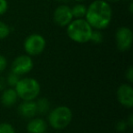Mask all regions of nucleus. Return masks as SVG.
Masks as SVG:
<instances>
[{"instance_id":"1","label":"nucleus","mask_w":133,"mask_h":133,"mask_svg":"<svg viewBox=\"0 0 133 133\" xmlns=\"http://www.w3.org/2000/svg\"><path fill=\"white\" fill-rule=\"evenodd\" d=\"M86 21L92 28L98 30L105 29L112 19V9L107 1L95 0L89 5L86 12Z\"/></svg>"},{"instance_id":"2","label":"nucleus","mask_w":133,"mask_h":133,"mask_svg":"<svg viewBox=\"0 0 133 133\" xmlns=\"http://www.w3.org/2000/svg\"><path fill=\"white\" fill-rule=\"evenodd\" d=\"M93 28L83 18H76L66 26V34L72 41L79 44L90 41Z\"/></svg>"},{"instance_id":"3","label":"nucleus","mask_w":133,"mask_h":133,"mask_svg":"<svg viewBox=\"0 0 133 133\" xmlns=\"http://www.w3.org/2000/svg\"><path fill=\"white\" fill-rule=\"evenodd\" d=\"M48 121L50 127L60 130L66 129L70 124L73 118L71 109L66 106H58L48 113Z\"/></svg>"},{"instance_id":"4","label":"nucleus","mask_w":133,"mask_h":133,"mask_svg":"<svg viewBox=\"0 0 133 133\" xmlns=\"http://www.w3.org/2000/svg\"><path fill=\"white\" fill-rule=\"evenodd\" d=\"M14 89L22 100H35L40 93V84L33 78H24L19 79Z\"/></svg>"},{"instance_id":"5","label":"nucleus","mask_w":133,"mask_h":133,"mask_svg":"<svg viewBox=\"0 0 133 133\" xmlns=\"http://www.w3.org/2000/svg\"><path fill=\"white\" fill-rule=\"evenodd\" d=\"M46 39L39 34H31L24 41V49L30 57L40 55L46 48Z\"/></svg>"},{"instance_id":"6","label":"nucleus","mask_w":133,"mask_h":133,"mask_svg":"<svg viewBox=\"0 0 133 133\" xmlns=\"http://www.w3.org/2000/svg\"><path fill=\"white\" fill-rule=\"evenodd\" d=\"M117 48L120 51H127L131 48L133 42V33L130 28L121 26L118 28L115 34Z\"/></svg>"},{"instance_id":"7","label":"nucleus","mask_w":133,"mask_h":133,"mask_svg":"<svg viewBox=\"0 0 133 133\" xmlns=\"http://www.w3.org/2000/svg\"><path fill=\"white\" fill-rule=\"evenodd\" d=\"M34 63L32 57L28 55H21L13 60L11 65V71L18 76L26 75L33 69Z\"/></svg>"},{"instance_id":"8","label":"nucleus","mask_w":133,"mask_h":133,"mask_svg":"<svg viewBox=\"0 0 133 133\" xmlns=\"http://www.w3.org/2000/svg\"><path fill=\"white\" fill-rule=\"evenodd\" d=\"M53 19L58 26H66L73 20L71 8L66 5L57 6L54 11Z\"/></svg>"},{"instance_id":"9","label":"nucleus","mask_w":133,"mask_h":133,"mask_svg":"<svg viewBox=\"0 0 133 133\" xmlns=\"http://www.w3.org/2000/svg\"><path fill=\"white\" fill-rule=\"evenodd\" d=\"M117 98L124 108L133 107V89L129 84H122L117 89Z\"/></svg>"},{"instance_id":"10","label":"nucleus","mask_w":133,"mask_h":133,"mask_svg":"<svg viewBox=\"0 0 133 133\" xmlns=\"http://www.w3.org/2000/svg\"><path fill=\"white\" fill-rule=\"evenodd\" d=\"M18 114L24 118H32L37 115V106L35 100H23L17 108Z\"/></svg>"},{"instance_id":"11","label":"nucleus","mask_w":133,"mask_h":133,"mask_svg":"<svg viewBox=\"0 0 133 133\" xmlns=\"http://www.w3.org/2000/svg\"><path fill=\"white\" fill-rule=\"evenodd\" d=\"M26 130L28 133H46L48 130V122L42 118H32L28 122Z\"/></svg>"},{"instance_id":"12","label":"nucleus","mask_w":133,"mask_h":133,"mask_svg":"<svg viewBox=\"0 0 133 133\" xmlns=\"http://www.w3.org/2000/svg\"><path fill=\"white\" fill-rule=\"evenodd\" d=\"M17 94L14 88L5 89L1 95V103L6 108H10L14 106L17 101Z\"/></svg>"},{"instance_id":"13","label":"nucleus","mask_w":133,"mask_h":133,"mask_svg":"<svg viewBox=\"0 0 133 133\" xmlns=\"http://www.w3.org/2000/svg\"><path fill=\"white\" fill-rule=\"evenodd\" d=\"M37 114L46 115L50 110V102L46 98H40L36 101Z\"/></svg>"},{"instance_id":"14","label":"nucleus","mask_w":133,"mask_h":133,"mask_svg":"<svg viewBox=\"0 0 133 133\" xmlns=\"http://www.w3.org/2000/svg\"><path fill=\"white\" fill-rule=\"evenodd\" d=\"M87 8L82 4H78L71 8V13L75 18H83L86 16Z\"/></svg>"},{"instance_id":"15","label":"nucleus","mask_w":133,"mask_h":133,"mask_svg":"<svg viewBox=\"0 0 133 133\" xmlns=\"http://www.w3.org/2000/svg\"><path fill=\"white\" fill-rule=\"evenodd\" d=\"M19 79H20V76H18L17 74H16V73L11 71V72L8 73L6 78V85H8L10 88H15V86L17 84Z\"/></svg>"},{"instance_id":"16","label":"nucleus","mask_w":133,"mask_h":133,"mask_svg":"<svg viewBox=\"0 0 133 133\" xmlns=\"http://www.w3.org/2000/svg\"><path fill=\"white\" fill-rule=\"evenodd\" d=\"M90 41H92L95 44H99L103 41V35L100 32V30H93L90 37Z\"/></svg>"},{"instance_id":"17","label":"nucleus","mask_w":133,"mask_h":133,"mask_svg":"<svg viewBox=\"0 0 133 133\" xmlns=\"http://www.w3.org/2000/svg\"><path fill=\"white\" fill-rule=\"evenodd\" d=\"M10 34V28L6 23L0 21V39H4Z\"/></svg>"},{"instance_id":"18","label":"nucleus","mask_w":133,"mask_h":133,"mask_svg":"<svg viewBox=\"0 0 133 133\" xmlns=\"http://www.w3.org/2000/svg\"><path fill=\"white\" fill-rule=\"evenodd\" d=\"M0 133H16L14 127L8 122L0 123Z\"/></svg>"},{"instance_id":"19","label":"nucleus","mask_w":133,"mask_h":133,"mask_svg":"<svg viewBox=\"0 0 133 133\" xmlns=\"http://www.w3.org/2000/svg\"><path fill=\"white\" fill-rule=\"evenodd\" d=\"M115 128H116L117 131H119V132H123L127 129L128 128V124H127V121L125 120H119L116 123L115 125Z\"/></svg>"},{"instance_id":"20","label":"nucleus","mask_w":133,"mask_h":133,"mask_svg":"<svg viewBox=\"0 0 133 133\" xmlns=\"http://www.w3.org/2000/svg\"><path fill=\"white\" fill-rule=\"evenodd\" d=\"M125 78L129 83L133 82V68H132V66H129L127 69V70H126V72H125Z\"/></svg>"},{"instance_id":"21","label":"nucleus","mask_w":133,"mask_h":133,"mask_svg":"<svg viewBox=\"0 0 133 133\" xmlns=\"http://www.w3.org/2000/svg\"><path fill=\"white\" fill-rule=\"evenodd\" d=\"M8 8V4L6 0H0V16L4 15Z\"/></svg>"},{"instance_id":"22","label":"nucleus","mask_w":133,"mask_h":133,"mask_svg":"<svg viewBox=\"0 0 133 133\" xmlns=\"http://www.w3.org/2000/svg\"><path fill=\"white\" fill-rule=\"evenodd\" d=\"M8 66V60L4 56L0 55V73L3 72Z\"/></svg>"},{"instance_id":"23","label":"nucleus","mask_w":133,"mask_h":133,"mask_svg":"<svg viewBox=\"0 0 133 133\" xmlns=\"http://www.w3.org/2000/svg\"><path fill=\"white\" fill-rule=\"evenodd\" d=\"M6 78H3L2 76H0V91L4 90L6 89Z\"/></svg>"},{"instance_id":"24","label":"nucleus","mask_w":133,"mask_h":133,"mask_svg":"<svg viewBox=\"0 0 133 133\" xmlns=\"http://www.w3.org/2000/svg\"><path fill=\"white\" fill-rule=\"evenodd\" d=\"M127 124H128V127L131 128L133 126V115L130 114L129 116V118L127 120Z\"/></svg>"},{"instance_id":"25","label":"nucleus","mask_w":133,"mask_h":133,"mask_svg":"<svg viewBox=\"0 0 133 133\" xmlns=\"http://www.w3.org/2000/svg\"><path fill=\"white\" fill-rule=\"evenodd\" d=\"M132 8H133V3L131 2L130 4H129V12H130V13H132Z\"/></svg>"},{"instance_id":"26","label":"nucleus","mask_w":133,"mask_h":133,"mask_svg":"<svg viewBox=\"0 0 133 133\" xmlns=\"http://www.w3.org/2000/svg\"><path fill=\"white\" fill-rule=\"evenodd\" d=\"M109 1H111V2H117V1H119V0H109Z\"/></svg>"},{"instance_id":"27","label":"nucleus","mask_w":133,"mask_h":133,"mask_svg":"<svg viewBox=\"0 0 133 133\" xmlns=\"http://www.w3.org/2000/svg\"><path fill=\"white\" fill-rule=\"evenodd\" d=\"M76 1H78V2H82V1H85V0H76Z\"/></svg>"},{"instance_id":"28","label":"nucleus","mask_w":133,"mask_h":133,"mask_svg":"<svg viewBox=\"0 0 133 133\" xmlns=\"http://www.w3.org/2000/svg\"><path fill=\"white\" fill-rule=\"evenodd\" d=\"M57 1H58V0H57Z\"/></svg>"}]
</instances>
